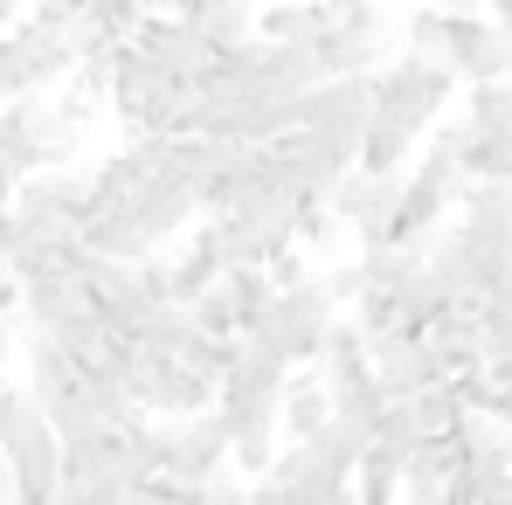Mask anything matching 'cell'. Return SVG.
<instances>
[{"mask_svg": "<svg viewBox=\"0 0 512 505\" xmlns=\"http://www.w3.org/2000/svg\"><path fill=\"white\" fill-rule=\"evenodd\" d=\"M284 374H291V367H277L270 353H256L250 339H243V360H236L229 381L215 388V416H222L229 464L243 471V485L277 457V395H284Z\"/></svg>", "mask_w": 512, "mask_h": 505, "instance_id": "6da1fadb", "label": "cell"}, {"mask_svg": "<svg viewBox=\"0 0 512 505\" xmlns=\"http://www.w3.org/2000/svg\"><path fill=\"white\" fill-rule=\"evenodd\" d=\"M77 56H84V49H77L70 7H63V0L28 7V14L0 35V104H21V97H42V90L70 84Z\"/></svg>", "mask_w": 512, "mask_h": 505, "instance_id": "7a4b0ae2", "label": "cell"}, {"mask_svg": "<svg viewBox=\"0 0 512 505\" xmlns=\"http://www.w3.org/2000/svg\"><path fill=\"white\" fill-rule=\"evenodd\" d=\"M340 319V305L326 298V284L319 277H305V284H291V291H270V305L250 319V346L256 353H270L277 367H312L319 360V339H326V326Z\"/></svg>", "mask_w": 512, "mask_h": 505, "instance_id": "3957f363", "label": "cell"}, {"mask_svg": "<svg viewBox=\"0 0 512 505\" xmlns=\"http://www.w3.org/2000/svg\"><path fill=\"white\" fill-rule=\"evenodd\" d=\"M457 201H464V173H457V160H450V146L429 132V153L402 173V187H395L388 243H395V250H423L429 236L450 222V208H457Z\"/></svg>", "mask_w": 512, "mask_h": 505, "instance_id": "277c9868", "label": "cell"}, {"mask_svg": "<svg viewBox=\"0 0 512 505\" xmlns=\"http://www.w3.org/2000/svg\"><path fill=\"white\" fill-rule=\"evenodd\" d=\"M367 90H374V111H367V118H381V125H395V132H409V139H423L429 125L443 118L457 77H450L443 63H423V56H388V63L367 77Z\"/></svg>", "mask_w": 512, "mask_h": 505, "instance_id": "5b68a950", "label": "cell"}, {"mask_svg": "<svg viewBox=\"0 0 512 505\" xmlns=\"http://www.w3.org/2000/svg\"><path fill=\"white\" fill-rule=\"evenodd\" d=\"M291 215L298 201H256L243 215H201V229L222 256V270H263L291 250Z\"/></svg>", "mask_w": 512, "mask_h": 505, "instance_id": "8992f818", "label": "cell"}, {"mask_svg": "<svg viewBox=\"0 0 512 505\" xmlns=\"http://www.w3.org/2000/svg\"><path fill=\"white\" fill-rule=\"evenodd\" d=\"M388 56H395V21H388L381 0H367V7H353V14H333V28H326L319 49H312L319 77H374Z\"/></svg>", "mask_w": 512, "mask_h": 505, "instance_id": "52a82bcc", "label": "cell"}, {"mask_svg": "<svg viewBox=\"0 0 512 505\" xmlns=\"http://www.w3.org/2000/svg\"><path fill=\"white\" fill-rule=\"evenodd\" d=\"M160 478L201 485V492L215 478H229V436H222L215 409H201V416H187V422H160Z\"/></svg>", "mask_w": 512, "mask_h": 505, "instance_id": "ba28073f", "label": "cell"}, {"mask_svg": "<svg viewBox=\"0 0 512 505\" xmlns=\"http://www.w3.org/2000/svg\"><path fill=\"white\" fill-rule=\"evenodd\" d=\"M443 70L457 84H512V35L492 14H443Z\"/></svg>", "mask_w": 512, "mask_h": 505, "instance_id": "9c48e42d", "label": "cell"}, {"mask_svg": "<svg viewBox=\"0 0 512 505\" xmlns=\"http://www.w3.org/2000/svg\"><path fill=\"white\" fill-rule=\"evenodd\" d=\"M56 492H63V443L35 416L7 443V505H56Z\"/></svg>", "mask_w": 512, "mask_h": 505, "instance_id": "30bf717a", "label": "cell"}, {"mask_svg": "<svg viewBox=\"0 0 512 505\" xmlns=\"http://www.w3.org/2000/svg\"><path fill=\"white\" fill-rule=\"evenodd\" d=\"M367 374H374V388H381L388 402H416L423 388H436V381H443V367H436V353H429L423 333L374 346V353H367Z\"/></svg>", "mask_w": 512, "mask_h": 505, "instance_id": "8fae6325", "label": "cell"}, {"mask_svg": "<svg viewBox=\"0 0 512 505\" xmlns=\"http://www.w3.org/2000/svg\"><path fill=\"white\" fill-rule=\"evenodd\" d=\"M326 422H333V395H326V381H319L312 367L284 374V395H277V436H284V443H305V436H319Z\"/></svg>", "mask_w": 512, "mask_h": 505, "instance_id": "7c38bea8", "label": "cell"}, {"mask_svg": "<svg viewBox=\"0 0 512 505\" xmlns=\"http://www.w3.org/2000/svg\"><path fill=\"white\" fill-rule=\"evenodd\" d=\"M333 28L326 7L312 0H284V7H256V35L263 42H284V49H319V35Z\"/></svg>", "mask_w": 512, "mask_h": 505, "instance_id": "4fadbf2b", "label": "cell"}, {"mask_svg": "<svg viewBox=\"0 0 512 505\" xmlns=\"http://www.w3.org/2000/svg\"><path fill=\"white\" fill-rule=\"evenodd\" d=\"M298 450H305V464H312V471H326V478H353V464H360V450H367V443H360L346 422H326V429H319V436H305Z\"/></svg>", "mask_w": 512, "mask_h": 505, "instance_id": "5bb4252c", "label": "cell"}, {"mask_svg": "<svg viewBox=\"0 0 512 505\" xmlns=\"http://www.w3.org/2000/svg\"><path fill=\"white\" fill-rule=\"evenodd\" d=\"M340 215L326 208V201H298V215H291V250H305V256H326V250H340Z\"/></svg>", "mask_w": 512, "mask_h": 505, "instance_id": "9a60e30c", "label": "cell"}, {"mask_svg": "<svg viewBox=\"0 0 512 505\" xmlns=\"http://www.w3.org/2000/svg\"><path fill=\"white\" fill-rule=\"evenodd\" d=\"M243 360V339H215V333H187V346H180V367H194L201 381H229V367Z\"/></svg>", "mask_w": 512, "mask_h": 505, "instance_id": "2e32d148", "label": "cell"}, {"mask_svg": "<svg viewBox=\"0 0 512 505\" xmlns=\"http://www.w3.org/2000/svg\"><path fill=\"white\" fill-rule=\"evenodd\" d=\"M457 125H471V132H512V84H471Z\"/></svg>", "mask_w": 512, "mask_h": 505, "instance_id": "e0dca14e", "label": "cell"}, {"mask_svg": "<svg viewBox=\"0 0 512 505\" xmlns=\"http://www.w3.org/2000/svg\"><path fill=\"white\" fill-rule=\"evenodd\" d=\"M409 422H416V436H450V429L464 422V402H457V388H450V381L423 388V395L409 402Z\"/></svg>", "mask_w": 512, "mask_h": 505, "instance_id": "ac0fdd59", "label": "cell"}, {"mask_svg": "<svg viewBox=\"0 0 512 505\" xmlns=\"http://www.w3.org/2000/svg\"><path fill=\"white\" fill-rule=\"evenodd\" d=\"M215 284H222V298H229V312H236V333H250V319L270 305V277H263V270H222Z\"/></svg>", "mask_w": 512, "mask_h": 505, "instance_id": "d6986e66", "label": "cell"}, {"mask_svg": "<svg viewBox=\"0 0 512 505\" xmlns=\"http://www.w3.org/2000/svg\"><path fill=\"white\" fill-rule=\"evenodd\" d=\"M201 485H173V478H146V485H125L118 505H201Z\"/></svg>", "mask_w": 512, "mask_h": 505, "instance_id": "ffe728a7", "label": "cell"}, {"mask_svg": "<svg viewBox=\"0 0 512 505\" xmlns=\"http://www.w3.org/2000/svg\"><path fill=\"white\" fill-rule=\"evenodd\" d=\"M319 284H326V298H333L340 312L353 305V298H360V291H367V284H360V263H333V270H326Z\"/></svg>", "mask_w": 512, "mask_h": 505, "instance_id": "44dd1931", "label": "cell"}, {"mask_svg": "<svg viewBox=\"0 0 512 505\" xmlns=\"http://www.w3.org/2000/svg\"><path fill=\"white\" fill-rule=\"evenodd\" d=\"M201 505H250V485H243V478H215Z\"/></svg>", "mask_w": 512, "mask_h": 505, "instance_id": "7402d4cb", "label": "cell"}, {"mask_svg": "<svg viewBox=\"0 0 512 505\" xmlns=\"http://www.w3.org/2000/svg\"><path fill=\"white\" fill-rule=\"evenodd\" d=\"M14 312H21V284L0 270V319H14Z\"/></svg>", "mask_w": 512, "mask_h": 505, "instance_id": "603a6c76", "label": "cell"}, {"mask_svg": "<svg viewBox=\"0 0 512 505\" xmlns=\"http://www.w3.org/2000/svg\"><path fill=\"white\" fill-rule=\"evenodd\" d=\"M429 7H443V14H485L492 0H429Z\"/></svg>", "mask_w": 512, "mask_h": 505, "instance_id": "cb8c5ba5", "label": "cell"}, {"mask_svg": "<svg viewBox=\"0 0 512 505\" xmlns=\"http://www.w3.org/2000/svg\"><path fill=\"white\" fill-rule=\"evenodd\" d=\"M312 7H326V14H353V7H367V0H312Z\"/></svg>", "mask_w": 512, "mask_h": 505, "instance_id": "d4e9b609", "label": "cell"}, {"mask_svg": "<svg viewBox=\"0 0 512 505\" xmlns=\"http://www.w3.org/2000/svg\"><path fill=\"white\" fill-rule=\"evenodd\" d=\"M492 21H499V28L512 35V0H492Z\"/></svg>", "mask_w": 512, "mask_h": 505, "instance_id": "484cf974", "label": "cell"}, {"mask_svg": "<svg viewBox=\"0 0 512 505\" xmlns=\"http://www.w3.org/2000/svg\"><path fill=\"white\" fill-rule=\"evenodd\" d=\"M0 505H7V457H0Z\"/></svg>", "mask_w": 512, "mask_h": 505, "instance_id": "4316f807", "label": "cell"}]
</instances>
